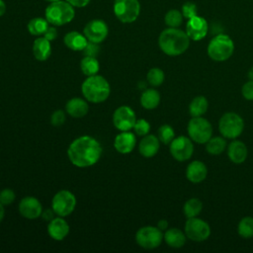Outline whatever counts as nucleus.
<instances>
[{
  "instance_id": "58836bf2",
  "label": "nucleus",
  "mask_w": 253,
  "mask_h": 253,
  "mask_svg": "<svg viewBox=\"0 0 253 253\" xmlns=\"http://www.w3.org/2000/svg\"><path fill=\"white\" fill-rule=\"evenodd\" d=\"M65 122V113L62 110H56L50 116V124L53 126H60Z\"/></svg>"
},
{
  "instance_id": "2f4dec72",
  "label": "nucleus",
  "mask_w": 253,
  "mask_h": 253,
  "mask_svg": "<svg viewBox=\"0 0 253 253\" xmlns=\"http://www.w3.org/2000/svg\"><path fill=\"white\" fill-rule=\"evenodd\" d=\"M238 234L243 238L253 237V217L245 216L241 218L237 226Z\"/></svg>"
},
{
  "instance_id": "f704fd0d",
  "label": "nucleus",
  "mask_w": 253,
  "mask_h": 253,
  "mask_svg": "<svg viewBox=\"0 0 253 253\" xmlns=\"http://www.w3.org/2000/svg\"><path fill=\"white\" fill-rule=\"evenodd\" d=\"M160 142L164 144H170V142L175 138V131L173 127L169 125H162L158 128V136Z\"/></svg>"
},
{
  "instance_id": "9d476101",
  "label": "nucleus",
  "mask_w": 253,
  "mask_h": 253,
  "mask_svg": "<svg viewBox=\"0 0 253 253\" xmlns=\"http://www.w3.org/2000/svg\"><path fill=\"white\" fill-rule=\"evenodd\" d=\"M163 240V233L157 226H143L135 233L136 243L144 249L157 248Z\"/></svg>"
},
{
  "instance_id": "9b49d317",
  "label": "nucleus",
  "mask_w": 253,
  "mask_h": 253,
  "mask_svg": "<svg viewBox=\"0 0 253 253\" xmlns=\"http://www.w3.org/2000/svg\"><path fill=\"white\" fill-rule=\"evenodd\" d=\"M186 236L196 242L205 241L211 234V227L209 223L199 217H191L185 223Z\"/></svg>"
},
{
  "instance_id": "2eb2a0df",
  "label": "nucleus",
  "mask_w": 253,
  "mask_h": 253,
  "mask_svg": "<svg viewBox=\"0 0 253 253\" xmlns=\"http://www.w3.org/2000/svg\"><path fill=\"white\" fill-rule=\"evenodd\" d=\"M209 31V25L205 18L201 16H195L191 19H188L186 24V33L190 40L192 41H201L203 40Z\"/></svg>"
},
{
  "instance_id": "dca6fc26",
  "label": "nucleus",
  "mask_w": 253,
  "mask_h": 253,
  "mask_svg": "<svg viewBox=\"0 0 253 253\" xmlns=\"http://www.w3.org/2000/svg\"><path fill=\"white\" fill-rule=\"evenodd\" d=\"M19 212L28 219H35L42 215V207L41 202L32 196L24 197L19 203Z\"/></svg>"
},
{
  "instance_id": "0eeeda50",
  "label": "nucleus",
  "mask_w": 253,
  "mask_h": 253,
  "mask_svg": "<svg viewBox=\"0 0 253 253\" xmlns=\"http://www.w3.org/2000/svg\"><path fill=\"white\" fill-rule=\"evenodd\" d=\"M187 131L193 141L204 144L211 137L212 126L211 123L203 117H193L188 123Z\"/></svg>"
},
{
  "instance_id": "4be33fe9",
  "label": "nucleus",
  "mask_w": 253,
  "mask_h": 253,
  "mask_svg": "<svg viewBox=\"0 0 253 253\" xmlns=\"http://www.w3.org/2000/svg\"><path fill=\"white\" fill-rule=\"evenodd\" d=\"M33 54L39 61L46 60L51 54L50 42L44 37L37 38L33 42Z\"/></svg>"
},
{
  "instance_id": "7ed1b4c3",
  "label": "nucleus",
  "mask_w": 253,
  "mask_h": 253,
  "mask_svg": "<svg viewBox=\"0 0 253 253\" xmlns=\"http://www.w3.org/2000/svg\"><path fill=\"white\" fill-rule=\"evenodd\" d=\"M81 92L88 102L98 104L109 98L111 87L105 77L95 74L87 76L83 81L81 85Z\"/></svg>"
},
{
  "instance_id": "a878e982",
  "label": "nucleus",
  "mask_w": 253,
  "mask_h": 253,
  "mask_svg": "<svg viewBox=\"0 0 253 253\" xmlns=\"http://www.w3.org/2000/svg\"><path fill=\"white\" fill-rule=\"evenodd\" d=\"M160 103V94L157 90L150 88L143 91L140 96V105L147 110L155 109Z\"/></svg>"
},
{
  "instance_id": "393cba45",
  "label": "nucleus",
  "mask_w": 253,
  "mask_h": 253,
  "mask_svg": "<svg viewBox=\"0 0 253 253\" xmlns=\"http://www.w3.org/2000/svg\"><path fill=\"white\" fill-rule=\"evenodd\" d=\"M186 234L179 228L173 227L166 229L163 234V239L166 244L172 248H181L186 243Z\"/></svg>"
},
{
  "instance_id": "4c0bfd02",
  "label": "nucleus",
  "mask_w": 253,
  "mask_h": 253,
  "mask_svg": "<svg viewBox=\"0 0 253 253\" xmlns=\"http://www.w3.org/2000/svg\"><path fill=\"white\" fill-rule=\"evenodd\" d=\"M197 10H198V7L195 3L193 2H186L183 6H182V14H183V17L185 19H191L195 16H197Z\"/></svg>"
},
{
  "instance_id": "79ce46f5",
  "label": "nucleus",
  "mask_w": 253,
  "mask_h": 253,
  "mask_svg": "<svg viewBox=\"0 0 253 253\" xmlns=\"http://www.w3.org/2000/svg\"><path fill=\"white\" fill-rule=\"evenodd\" d=\"M43 37L46 40H48L49 42L54 41L56 39V37H57V30H56V28H54L53 26H51V27L48 26V28L46 29V31L43 34Z\"/></svg>"
},
{
  "instance_id": "de8ad7c7",
  "label": "nucleus",
  "mask_w": 253,
  "mask_h": 253,
  "mask_svg": "<svg viewBox=\"0 0 253 253\" xmlns=\"http://www.w3.org/2000/svg\"><path fill=\"white\" fill-rule=\"evenodd\" d=\"M5 216V209H4V206L0 203V222L3 220Z\"/></svg>"
},
{
  "instance_id": "8fccbe9b",
  "label": "nucleus",
  "mask_w": 253,
  "mask_h": 253,
  "mask_svg": "<svg viewBox=\"0 0 253 253\" xmlns=\"http://www.w3.org/2000/svg\"><path fill=\"white\" fill-rule=\"evenodd\" d=\"M45 1H48V2H55V1H59V0H45Z\"/></svg>"
},
{
  "instance_id": "6e6552de",
  "label": "nucleus",
  "mask_w": 253,
  "mask_h": 253,
  "mask_svg": "<svg viewBox=\"0 0 253 253\" xmlns=\"http://www.w3.org/2000/svg\"><path fill=\"white\" fill-rule=\"evenodd\" d=\"M76 198L68 190L58 191L52 198L51 209L58 216H67L75 210Z\"/></svg>"
},
{
  "instance_id": "aec40b11",
  "label": "nucleus",
  "mask_w": 253,
  "mask_h": 253,
  "mask_svg": "<svg viewBox=\"0 0 253 253\" xmlns=\"http://www.w3.org/2000/svg\"><path fill=\"white\" fill-rule=\"evenodd\" d=\"M159 147H160L159 138L154 134H146L140 140L138 145V150L143 157L150 158V157H153L158 152Z\"/></svg>"
},
{
  "instance_id": "c756f323",
  "label": "nucleus",
  "mask_w": 253,
  "mask_h": 253,
  "mask_svg": "<svg viewBox=\"0 0 253 253\" xmlns=\"http://www.w3.org/2000/svg\"><path fill=\"white\" fill-rule=\"evenodd\" d=\"M226 141L224 137L221 136H214L211 137L206 144L207 151L211 155H218L225 150Z\"/></svg>"
},
{
  "instance_id": "f8f14e48",
  "label": "nucleus",
  "mask_w": 253,
  "mask_h": 253,
  "mask_svg": "<svg viewBox=\"0 0 253 253\" xmlns=\"http://www.w3.org/2000/svg\"><path fill=\"white\" fill-rule=\"evenodd\" d=\"M194 152V145L190 137L181 135L170 142V153L177 161L183 162L191 158Z\"/></svg>"
},
{
  "instance_id": "f3484780",
  "label": "nucleus",
  "mask_w": 253,
  "mask_h": 253,
  "mask_svg": "<svg viewBox=\"0 0 253 253\" xmlns=\"http://www.w3.org/2000/svg\"><path fill=\"white\" fill-rule=\"evenodd\" d=\"M136 144L135 134L131 131H122L120 132L114 140L115 149L122 154L130 153Z\"/></svg>"
},
{
  "instance_id": "e433bc0d",
  "label": "nucleus",
  "mask_w": 253,
  "mask_h": 253,
  "mask_svg": "<svg viewBox=\"0 0 253 253\" xmlns=\"http://www.w3.org/2000/svg\"><path fill=\"white\" fill-rule=\"evenodd\" d=\"M16 195L12 189L6 188L0 191V203L3 206H9L15 201Z\"/></svg>"
},
{
  "instance_id": "423d86ee",
  "label": "nucleus",
  "mask_w": 253,
  "mask_h": 253,
  "mask_svg": "<svg viewBox=\"0 0 253 253\" xmlns=\"http://www.w3.org/2000/svg\"><path fill=\"white\" fill-rule=\"evenodd\" d=\"M244 128L243 119L236 113L228 112L221 116L218 122V130L225 138L238 137Z\"/></svg>"
},
{
  "instance_id": "bb28decb",
  "label": "nucleus",
  "mask_w": 253,
  "mask_h": 253,
  "mask_svg": "<svg viewBox=\"0 0 253 253\" xmlns=\"http://www.w3.org/2000/svg\"><path fill=\"white\" fill-rule=\"evenodd\" d=\"M209 103L206 97L197 96L195 97L189 106V113L192 117H202L208 111Z\"/></svg>"
},
{
  "instance_id": "a19ab883",
  "label": "nucleus",
  "mask_w": 253,
  "mask_h": 253,
  "mask_svg": "<svg viewBox=\"0 0 253 253\" xmlns=\"http://www.w3.org/2000/svg\"><path fill=\"white\" fill-rule=\"evenodd\" d=\"M241 93L242 96L246 99V100H253V80H249L247 81L241 89Z\"/></svg>"
},
{
  "instance_id": "7c9ffc66",
  "label": "nucleus",
  "mask_w": 253,
  "mask_h": 253,
  "mask_svg": "<svg viewBox=\"0 0 253 253\" xmlns=\"http://www.w3.org/2000/svg\"><path fill=\"white\" fill-rule=\"evenodd\" d=\"M203 210V203L198 198H191L189 199L183 207L184 213L186 217H196L200 214V212Z\"/></svg>"
},
{
  "instance_id": "c85d7f7f",
  "label": "nucleus",
  "mask_w": 253,
  "mask_h": 253,
  "mask_svg": "<svg viewBox=\"0 0 253 253\" xmlns=\"http://www.w3.org/2000/svg\"><path fill=\"white\" fill-rule=\"evenodd\" d=\"M48 24L49 23L47 22L46 19L37 17V18L30 20L27 28H28L29 33L33 36H43L44 32L48 28Z\"/></svg>"
},
{
  "instance_id": "49530a36",
  "label": "nucleus",
  "mask_w": 253,
  "mask_h": 253,
  "mask_svg": "<svg viewBox=\"0 0 253 253\" xmlns=\"http://www.w3.org/2000/svg\"><path fill=\"white\" fill-rule=\"evenodd\" d=\"M6 11V5H5V2L3 0H0V17L4 15Z\"/></svg>"
},
{
  "instance_id": "c03bdc74",
  "label": "nucleus",
  "mask_w": 253,
  "mask_h": 253,
  "mask_svg": "<svg viewBox=\"0 0 253 253\" xmlns=\"http://www.w3.org/2000/svg\"><path fill=\"white\" fill-rule=\"evenodd\" d=\"M69 4H71L73 7H77V8H82L85 7L89 4L90 0H66Z\"/></svg>"
},
{
  "instance_id": "a18cd8bd",
  "label": "nucleus",
  "mask_w": 253,
  "mask_h": 253,
  "mask_svg": "<svg viewBox=\"0 0 253 253\" xmlns=\"http://www.w3.org/2000/svg\"><path fill=\"white\" fill-rule=\"evenodd\" d=\"M157 227L160 229V230H166L167 227H168V222L166 219H160L157 223Z\"/></svg>"
},
{
  "instance_id": "473e14b6",
  "label": "nucleus",
  "mask_w": 253,
  "mask_h": 253,
  "mask_svg": "<svg viewBox=\"0 0 253 253\" xmlns=\"http://www.w3.org/2000/svg\"><path fill=\"white\" fill-rule=\"evenodd\" d=\"M183 14L177 9L169 10L164 17V22L169 28H179L183 23Z\"/></svg>"
},
{
  "instance_id": "39448f33",
  "label": "nucleus",
  "mask_w": 253,
  "mask_h": 253,
  "mask_svg": "<svg viewBox=\"0 0 253 253\" xmlns=\"http://www.w3.org/2000/svg\"><path fill=\"white\" fill-rule=\"evenodd\" d=\"M233 51V41L225 34L216 35L208 44V54L214 61L227 60L232 55Z\"/></svg>"
},
{
  "instance_id": "37998d69",
  "label": "nucleus",
  "mask_w": 253,
  "mask_h": 253,
  "mask_svg": "<svg viewBox=\"0 0 253 253\" xmlns=\"http://www.w3.org/2000/svg\"><path fill=\"white\" fill-rule=\"evenodd\" d=\"M54 214H55V212L53 211L52 209H47V210L42 211L41 216H42L44 220L50 221L52 218H54Z\"/></svg>"
},
{
  "instance_id": "6ab92c4d",
  "label": "nucleus",
  "mask_w": 253,
  "mask_h": 253,
  "mask_svg": "<svg viewBox=\"0 0 253 253\" xmlns=\"http://www.w3.org/2000/svg\"><path fill=\"white\" fill-rule=\"evenodd\" d=\"M207 175H208V168L206 164L199 160L192 161L186 169L187 179L194 184L203 182L206 179Z\"/></svg>"
},
{
  "instance_id": "f257e3e1",
  "label": "nucleus",
  "mask_w": 253,
  "mask_h": 253,
  "mask_svg": "<svg viewBox=\"0 0 253 253\" xmlns=\"http://www.w3.org/2000/svg\"><path fill=\"white\" fill-rule=\"evenodd\" d=\"M102 155L100 142L90 136L82 135L75 138L67 149L70 162L79 168H87L96 164Z\"/></svg>"
},
{
  "instance_id": "cd10ccee",
  "label": "nucleus",
  "mask_w": 253,
  "mask_h": 253,
  "mask_svg": "<svg viewBox=\"0 0 253 253\" xmlns=\"http://www.w3.org/2000/svg\"><path fill=\"white\" fill-rule=\"evenodd\" d=\"M80 69L84 75L92 76L98 73L100 64L96 57L85 55L80 61Z\"/></svg>"
},
{
  "instance_id": "4468645a",
  "label": "nucleus",
  "mask_w": 253,
  "mask_h": 253,
  "mask_svg": "<svg viewBox=\"0 0 253 253\" xmlns=\"http://www.w3.org/2000/svg\"><path fill=\"white\" fill-rule=\"evenodd\" d=\"M83 33L88 42L100 43L107 38L109 29L105 21L101 19H94L86 24Z\"/></svg>"
},
{
  "instance_id": "a211bd4d",
  "label": "nucleus",
  "mask_w": 253,
  "mask_h": 253,
  "mask_svg": "<svg viewBox=\"0 0 253 253\" xmlns=\"http://www.w3.org/2000/svg\"><path fill=\"white\" fill-rule=\"evenodd\" d=\"M47 233L52 239L56 241H61L69 233V224L62 216L54 217L50 221H48Z\"/></svg>"
},
{
  "instance_id": "b1692460",
  "label": "nucleus",
  "mask_w": 253,
  "mask_h": 253,
  "mask_svg": "<svg viewBox=\"0 0 253 253\" xmlns=\"http://www.w3.org/2000/svg\"><path fill=\"white\" fill-rule=\"evenodd\" d=\"M63 42L71 50L82 51L85 48V46L88 42V40L81 33L76 32V31H72V32L67 33L64 36Z\"/></svg>"
},
{
  "instance_id": "72a5a7b5",
  "label": "nucleus",
  "mask_w": 253,
  "mask_h": 253,
  "mask_svg": "<svg viewBox=\"0 0 253 253\" xmlns=\"http://www.w3.org/2000/svg\"><path fill=\"white\" fill-rule=\"evenodd\" d=\"M164 78H165V75L163 70L158 67H153L149 69V71L146 74V79L148 83L153 87L160 86L163 83Z\"/></svg>"
},
{
  "instance_id": "5701e85b",
  "label": "nucleus",
  "mask_w": 253,
  "mask_h": 253,
  "mask_svg": "<svg viewBox=\"0 0 253 253\" xmlns=\"http://www.w3.org/2000/svg\"><path fill=\"white\" fill-rule=\"evenodd\" d=\"M247 153L248 150L246 145L240 140H233L228 145L227 155L233 163H243L247 158Z\"/></svg>"
},
{
  "instance_id": "ddd939ff",
  "label": "nucleus",
  "mask_w": 253,
  "mask_h": 253,
  "mask_svg": "<svg viewBox=\"0 0 253 253\" xmlns=\"http://www.w3.org/2000/svg\"><path fill=\"white\" fill-rule=\"evenodd\" d=\"M135 122V114L128 106H121L113 114V124L121 131L130 130L133 128Z\"/></svg>"
},
{
  "instance_id": "20e7f679",
  "label": "nucleus",
  "mask_w": 253,
  "mask_h": 253,
  "mask_svg": "<svg viewBox=\"0 0 253 253\" xmlns=\"http://www.w3.org/2000/svg\"><path fill=\"white\" fill-rule=\"evenodd\" d=\"M74 8L67 1H55L45 8V19L52 26H63L73 20Z\"/></svg>"
},
{
  "instance_id": "412c9836",
  "label": "nucleus",
  "mask_w": 253,
  "mask_h": 253,
  "mask_svg": "<svg viewBox=\"0 0 253 253\" xmlns=\"http://www.w3.org/2000/svg\"><path fill=\"white\" fill-rule=\"evenodd\" d=\"M66 113L72 118H83L89 111L88 103L81 98H72L65 105Z\"/></svg>"
},
{
  "instance_id": "ea45409f",
  "label": "nucleus",
  "mask_w": 253,
  "mask_h": 253,
  "mask_svg": "<svg viewBox=\"0 0 253 253\" xmlns=\"http://www.w3.org/2000/svg\"><path fill=\"white\" fill-rule=\"evenodd\" d=\"M82 51L87 56H94V57H96L97 54L100 51V48L98 46V43H95V42H88L86 46H85V48Z\"/></svg>"
},
{
  "instance_id": "f03ea898",
  "label": "nucleus",
  "mask_w": 253,
  "mask_h": 253,
  "mask_svg": "<svg viewBox=\"0 0 253 253\" xmlns=\"http://www.w3.org/2000/svg\"><path fill=\"white\" fill-rule=\"evenodd\" d=\"M158 45L165 54L178 56L188 49L190 38L186 32L178 28H167L160 33Z\"/></svg>"
},
{
  "instance_id": "1a4fd4ad",
  "label": "nucleus",
  "mask_w": 253,
  "mask_h": 253,
  "mask_svg": "<svg viewBox=\"0 0 253 253\" xmlns=\"http://www.w3.org/2000/svg\"><path fill=\"white\" fill-rule=\"evenodd\" d=\"M114 13L122 23L134 22L140 13L138 0H115Z\"/></svg>"
},
{
  "instance_id": "09e8293b",
  "label": "nucleus",
  "mask_w": 253,
  "mask_h": 253,
  "mask_svg": "<svg viewBox=\"0 0 253 253\" xmlns=\"http://www.w3.org/2000/svg\"><path fill=\"white\" fill-rule=\"evenodd\" d=\"M248 78H249L250 80H253V67L250 68L249 71H248Z\"/></svg>"
},
{
  "instance_id": "c9c22d12",
  "label": "nucleus",
  "mask_w": 253,
  "mask_h": 253,
  "mask_svg": "<svg viewBox=\"0 0 253 253\" xmlns=\"http://www.w3.org/2000/svg\"><path fill=\"white\" fill-rule=\"evenodd\" d=\"M133 129H134V132L136 135L144 136V135L148 134V132L150 130V125L146 120L138 119V120H136V122L133 126Z\"/></svg>"
}]
</instances>
